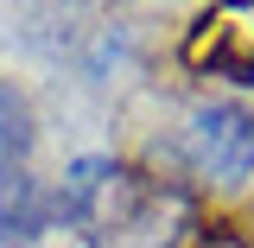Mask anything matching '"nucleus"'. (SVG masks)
I'll return each mask as SVG.
<instances>
[{
    "label": "nucleus",
    "mask_w": 254,
    "mask_h": 248,
    "mask_svg": "<svg viewBox=\"0 0 254 248\" xmlns=\"http://www.w3.org/2000/svg\"><path fill=\"white\" fill-rule=\"evenodd\" d=\"M58 210L95 248H178L185 229L197 223L190 191L153 172H133L108 153L70 159V172L58 178Z\"/></svg>",
    "instance_id": "1"
},
{
    "label": "nucleus",
    "mask_w": 254,
    "mask_h": 248,
    "mask_svg": "<svg viewBox=\"0 0 254 248\" xmlns=\"http://www.w3.org/2000/svg\"><path fill=\"white\" fill-rule=\"evenodd\" d=\"M178 153L197 178L235 191L254 178V115L235 102H197L190 108L185 134H178Z\"/></svg>",
    "instance_id": "2"
},
{
    "label": "nucleus",
    "mask_w": 254,
    "mask_h": 248,
    "mask_svg": "<svg viewBox=\"0 0 254 248\" xmlns=\"http://www.w3.org/2000/svg\"><path fill=\"white\" fill-rule=\"evenodd\" d=\"M178 58L197 77H222L235 89H254V0H210L185 26Z\"/></svg>",
    "instance_id": "3"
},
{
    "label": "nucleus",
    "mask_w": 254,
    "mask_h": 248,
    "mask_svg": "<svg viewBox=\"0 0 254 248\" xmlns=\"http://www.w3.org/2000/svg\"><path fill=\"white\" fill-rule=\"evenodd\" d=\"M58 185L32 178L26 165H6L0 172V248H38L45 229H58Z\"/></svg>",
    "instance_id": "4"
},
{
    "label": "nucleus",
    "mask_w": 254,
    "mask_h": 248,
    "mask_svg": "<svg viewBox=\"0 0 254 248\" xmlns=\"http://www.w3.org/2000/svg\"><path fill=\"white\" fill-rule=\"evenodd\" d=\"M26 153H32V108H26V95L0 77V172L26 165Z\"/></svg>",
    "instance_id": "5"
},
{
    "label": "nucleus",
    "mask_w": 254,
    "mask_h": 248,
    "mask_svg": "<svg viewBox=\"0 0 254 248\" xmlns=\"http://www.w3.org/2000/svg\"><path fill=\"white\" fill-rule=\"evenodd\" d=\"M203 248H242V242H229V236H210V242H203Z\"/></svg>",
    "instance_id": "6"
}]
</instances>
